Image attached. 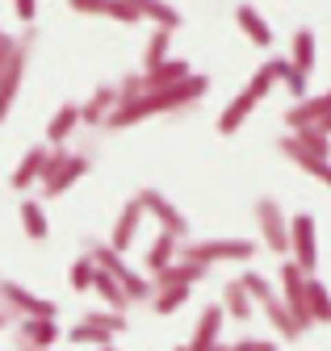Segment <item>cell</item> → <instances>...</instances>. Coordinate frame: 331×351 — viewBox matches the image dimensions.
Returning <instances> with one entry per match:
<instances>
[{
  "instance_id": "2e32d148",
  "label": "cell",
  "mask_w": 331,
  "mask_h": 351,
  "mask_svg": "<svg viewBox=\"0 0 331 351\" xmlns=\"http://www.w3.org/2000/svg\"><path fill=\"white\" fill-rule=\"evenodd\" d=\"M327 113H331V88H327V93H319V97L294 101V105L285 109V125H289V134H294V130H310V125H319Z\"/></svg>"
},
{
  "instance_id": "4fadbf2b",
  "label": "cell",
  "mask_w": 331,
  "mask_h": 351,
  "mask_svg": "<svg viewBox=\"0 0 331 351\" xmlns=\"http://www.w3.org/2000/svg\"><path fill=\"white\" fill-rule=\"evenodd\" d=\"M281 155L289 163H302V159H331V138L319 134V130H294V134L281 138Z\"/></svg>"
},
{
  "instance_id": "ab89813d",
  "label": "cell",
  "mask_w": 331,
  "mask_h": 351,
  "mask_svg": "<svg viewBox=\"0 0 331 351\" xmlns=\"http://www.w3.org/2000/svg\"><path fill=\"white\" fill-rule=\"evenodd\" d=\"M13 9H17V17H21L25 25H34V17H38V0H13Z\"/></svg>"
},
{
  "instance_id": "8fae6325",
  "label": "cell",
  "mask_w": 331,
  "mask_h": 351,
  "mask_svg": "<svg viewBox=\"0 0 331 351\" xmlns=\"http://www.w3.org/2000/svg\"><path fill=\"white\" fill-rule=\"evenodd\" d=\"M281 301H285V310H289V318L298 322V330L306 335L315 322H310V310H306V272L298 268L294 259H285L281 263V293H277Z\"/></svg>"
},
{
  "instance_id": "277c9868",
  "label": "cell",
  "mask_w": 331,
  "mask_h": 351,
  "mask_svg": "<svg viewBox=\"0 0 331 351\" xmlns=\"http://www.w3.org/2000/svg\"><path fill=\"white\" fill-rule=\"evenodd\" d=\"M84 255L97 263V268L101 272H109L117 285H122V293H126L130 297V305H139V301H151V280L147 276H139V272H130V263H126V255H117L109 243H97V239H89L84 243Z\"/></svg>"
},
{
  "instance_id": "5bb4252c",
  "label": "cell",
  "mask_w": 331,
  "mask_h": 351,
  "mask_svg": "<svg viewBox=\"0 0 331 351\" xmlns=\"http://www.w3.org/2000/svg\"><path fill=\"white\" fill-rule=\"evenodd\" d=\"M63 339L55 318H21L17 322V351H51Z\"/></svg>"
},
{
  "instance_id": "484cf974",
  "label": "cell",
  "mask_w": 331,
  "mask_h": 351,
  "mask_svg": "<svg viewBox=\"0 0 331 351\" xmlns=\"http://www.w3.org/2000/svg\"><path fill=\"white\" fill-rule=\"evenodd\" d=\"M126 5H135L143 21H155L159 29H172V34H176V29H181V21H185V17H181V9H172L168 0H126Z\"/></svg>"
},
{
  "instance_id": "7bdbcfd3",
  "label": "cell",
  "mask_w": 331,
  "mask_h": 351,
  "mask_svg": "<svg viewBox=\"0 0 331 351\" xmlns=\"http://www.w3.org/2000/svg\"><path fill=\"white\" fill-rule=\"evenodd\" d=\"M9 318H13V314L5 310V305H0V330H5V326H9Z\"/></svg>"
},
{
  "instance_id": "7dc6e473",
  "label": "cell",
  "mask_w": 331,
  "mask_h": 351,
  "mask_svg": "<svg viewBox=\"0 0 331 351\" xmlns=\"http://www.w3.org/2000/svg\"><path fill=\"white\" fill-rule=\"evenodd\" d=\"M172 351H189V347H172Z\"/></svg>"
},
{
  "instance_id": "9c48e42d",
  "label": "cell",
  "mask_w": 331,
  "mask_h": 351,
  "mask_svg": "<svg viewBox=\"0 0 331 351\" xmlns=\"http://www.w3.org/2000/svg\"><path fill=\"white\" fill-rule=\"evenodd\" d=\"M252 213H256V226H260V243L273 255H289V217L281 213V205L273 197H256Z\"/></svg>"
},
{
  "instance_id": "e0dca14e",
  "label": "cell",
  "mask_w": 331,
  "mask_h": 351,
  "mask_svg": "<svg viewBox=\"0 0 331 351\" xmlns=\"http://www.w3.org/2000/svg\"><path fill=\"white\" fill-rule=\"evenodd\" d=\"M222 326H227L222 305H205V310H201V318H197V326H193V339H189L185 347H189V351H210V347H218V339H222Z\"/></svg>"
},
{
  "instance_id": "ee69618b",
  "label": "cell",
  "mask_w": 331,
  "mask_h": 351,
  "mask_svg": "<svg viewBox=\"0 0 331 351\" xmlns=\"http://www.w3.org/2000/svg\"><path fill=\"white\" fill-rule=\"evenodd\" d=\"M256 351H281V347H277V343H269V339H260V347H256Z\"/></svg>"
},
{
  "instance_id": "d6986e66",
  "label": "cell",
  "mask_w": 331,
  "mask_h": 351,
  "mask_svg": "<svg viewBox=\"0 0 331 351\" xmlns=\"http://www.w3.org/2000/svg\"><path fill=\"white\" fill-rule=\"evenodd\" d=\"M71 9L76 13H84V17H113L122 25H135L143 21L135 5H126V0H71Z\"/></svg>"
},
{
  "instance_id": "9a60e30c",
  "label": "cell",
  "mask_w": 331,
  "mask_h": 351,
  "mask_svg": "<svg viewBox=\"0 0 331 351\" xmlns=\"http://www.w3.org/2000/svg\"><path fill=\"white\" fill-rule=\"evenodd\" d=\"M143 217H147V209H143L139 197H130L126 205H122L117 222H113V230H109V247H113L117 255H126V251L135 247V234H139V226H143Z\"/></svg>"
},
{
  "instance_id": "cb8c5ba5",
  "label": "cell",
  "mask_w": 331,
  "mask_h": 351,
  "mask_svg": "<svg viewBox=\"0 0 331 351\" xmlns=\"http://www.w3.org/2000/svg\"><path fill=\"white\" fill-rule=\"evenodd\" d=\"M143 75V93H155V88H172V84H181L185 75H193V67L185 63V59H163L159 67H151V71H139Z\"/></svg>"
},
{
  "instance_id": "5b68a950",
  "label": "cell",
  "mask_w": 331,
  "mask_h": 351,
  "mask_svg": "<svg viewBox=\"0 0 331 351\" xmlns=\"http://www.w3.org/2000/svg\"><path fill=\"white\" fill-rule=\"evenodd\" d=\"M89 171H93V159L89 155H67L63 147H51V163L43 171V197L47 201L63 197L67 189H76L80 180H84Z\"/></svg>"
},
{
  "instance_id": "bcb514c9",
  "label": "cell",
  "mask_w": 331,
  "mask_h": 351,
  "mask_svg": "<svg viewBox=\"0 0 331 351\" xmlns=\"http://www.w3.org/2000/svg\"><path fill=\"white\" fill-rule=\"evenodd\" d=\"M210 351H227V347H222V343H218V347H210Z\"/></svg>"
},
{
  "instance_id": "3957f363",
  "label": "cell",
  "mask_w": 331,
  "mask_h": 351,
  "mask_svg": "<svg viewBox=\"0 0 331 351\" xmlns=\"http://www.w3.org/2000/svg\"><path fill=\"white\" fill-rule=\"evenodd\" d=\"M256 251H260L256 239H185L176 247L181 259L205 263V268H214V263H247Z\"/></svg>"
},
{
  "instance_id": "30bf717a",
  "label": "cell",
  "mask_w": 331,
  "mask_h": 351,
  "mask_svg": "<svg viewBox=\"0 0 331 351\" xmlns=\"http://www.w3.org/2000/svg\"><path fill=\"white\" fill-rule=\"evenodd\" d=\"M0 305H5L13 318H59V305L55 301L30 293L17 280H0Z\"/></svg>"
},
{
  "instance_id": "83f0119b",
  "label": "cell",
  "mask_w": 331,
  "mask_h": 351,
  "mask_svg": "<svg viewBox=\"0 0 331 351\" xmlns=\"http://www.w3.org/2000/svg\"><path fill=\"white\" fill-rule=\"evenodd\" d=\"M315 29H294V42H289V67H298L302 75H310L315 71Z\"/></svg>"
},
{
  "instance_id": "603a6c76",
  "label": "cell",
  "mask_w": 331,
  "mask_h": 351,
  "mask_svg": "<svg viewBox=\"0 0 331 351\" xmlns=\"http://www.w3.org/2000/svg\"><path fill=\"white\" fill-rule=\"evenodd\" d=\"M256 305H260V310L269 314V326H273V330H277V335H281L285 343H298V339H302V330H298V322H294V318H289V310H285V301L277 297V289H273L269 297H260Z\"/></svg>"
},
{
  "instance_id": "6da1fadb",
  "label": "cell",
  "mask_w": 331,
  "mask_h": 351,
  "mask_svg": "<svg viewBox=\"0 0 331 351\" xmlns=\"http://www.w3.org/2000/svg\"><path fill=\"white\" fill-rule=\"evenodd\" d=\"M205 93H210V75H185L181 84H172V88H155V93H143V97H135V101H126V105H117L113 113H109V121H105V130H130V125H139V121H147V117H159V113H185V109H193Z\"/></svg>"
},
{
  "instance_id": "836d02e7",
  "label": "cell",
  "mask_w": 331,
  "mask_h": 351,
  "mask_svg": "<svg viewBox=\"0 0 331 351\" xmlns=\"http://www.w3.org/2000/svg\"><path fill=\"white\" fill-rule=\"evenodd\" d=\"M176 247H181V243H176L172 234H163V230L155 234V243H151V251H147V268H151V276L163 272V268L176 259Z\"/></svg>"
},
{
  "instance_id": "8992f818",
  "label": "cell",
  "mask_w": 331,
  "mask_h": 351,
  "mask_svg": "<svg viewBox=\"0 0 331 351\" xmlns=\"http://www.w3.org/2000/svg\"><path fill=\"white\" fill-rule=\"evenodd\" d=\"M34 25H25V34L13 42V55H9V63H5V71H0V121L9 117V109H13V101H17V93H21V80H25V67H30V51H34Z\"/></svg>"
},
{
  "instance_id": "f6af8a7d",
  "label": "cell",
  "mask_w": 331,
  "mask_h": 351,
  "mask_svg": "<svg viewBox=\"0 0 331 351\" xmlns=\"http://www.w3.org/2000/svg\"><path fill=\"white\" fill-rule=\"evenodd\" d=\"M97 351H117V347H113V343H105V347H97Z\"/></svg>"
},
{
  "instance_id": "8d00e7d4",
  "label": "cell",
  "mask_w": 331,
  "mask_h": 351,
  "mask_svg": "<svg viewBox=\"0 0 331 351\" xmlns=\"http://www.w3.org/2000/svg\"><path fill=\"white\" fill-rule=\"evenodd\" d=\"M239 285L247 289V297H252V301H260V297H269V293H273L269 276H260V272H243V276H239Z\"/></svg>"
},
{
  "instance_id": "d590c367",
  "label": "cell",
  "mask_w": 331,
  "mask_h": 351,
  "mask_svg": "<svg viewBox=\"0 0 331 351\" xmlns=\"http://www.w3.org/2000/svg\"><path fill=\"white\" fill-rule=\"evenodd\" d=\"M281 84L289 88V97H294V101L310 97V75H302L298 67H289V59H285V67H281Z\"/></svg>"
},
{
  "instance_id": "d4e9b609",
  "label": "cell",
  "mask_w": 331,
  "mask_h": 351,
  "mask_svg": "<svg viewBox=\"0 0 331 351\" xmlns=\"http://www.w3.org/2000/svg\"><path fill=\"white\" fill-rule=\"evenodd\" d=\"M222 314L227 318H235V322H252V314H256V301L247 297V289L239 285V280H227L222 285Z\"/></svg>"
},
{
  "instance_id": "f35d334b",
  "label": "cell",
  "mask_w": 331,
  "mask_h": 351,
  "mask_svg": "<svg viewBox=\"0 0 331 351\" xmlns=\"http://www.w3.org/2000/svg\"><path fill=\"white\" fill-rule=\"evenodd\" d=\"M294 167H302L306 176H315V180H323V184L331 189V159H302V163H294Z\"/></svg>"
},
{
  "instance_id": "74e56055",
  "label": "cell",
  "mask_w": 331,
  "mask_h": 351,
  "mask_svg": "<svg viewBox=\"0 0 331 351\" xmlns=\"http://www.w3.org/2000/svg\"><path fill=\"white\" fill-rule=\"evenodd\" d=\"M135 97H143V75H139V71H130L126 80L117 84V105H126V101H135Z\"/></svg>"
},
{
  "instance_id": "ba28073f",
  "label": "cell",
  "mask_w": 331,
  "mask_h": 351,
  "mask_svg": "<svg viewBox=\"0 0 331 351\" xmlns=\"http://www.w3.org/2000/svg\"><path fill=\"white\" fill-rule=\"evenodd\" d=\"M122 330H126V318L122 314H113V310H93V314H84L71 330H67V339L71 343H84V347H105V343H113Z\"/></svg>"
},
{
  "instance_id": "ac0fdd59",
  "label": "cell",
  "mask_w": 331,
  "mask_h": 351,
  "mask_svg": "<svg viewBox=\"0 0 331 351\" xmlns=\"http://www.w3.org/2000/svg\"><path fill=\"white\" fill-rule=\"evenodd\" d=\"M47 163H51V147H30V151L21 155V163L13 167V189H17V193H30L34 184H43Z\"/></svg>"
},
{
  "instance_id": "e575fe53",
  "label": "cell",
  "mask_w": 331,
  "mask_h": 351,
  "mask_svg": "<svg viewBox=\"0 0 331 351\" xmlns=\"http://www.w3.org/2000/svg\"><path fill=\"white\" fill-rule=\"evenodd\" d=\"M67 280H71V289H76V293H89V289H93V280H97V263H93L89 255H80V259L71 263V276H67Z\"/></svg>"
},
{
  "instance_id": "4316f807",
  "label": "cell",
  "mask_w": 331,
  "mask_h": 351,
  "mask_svg": "<svg viewBox=\"0 0 331 351\" xmlns=\"http://www.w3.org/2000/svg\"><path fill=\"white\" fill-rule=\"evenodd\" d=\"M76 125H80V105H76V101L59 105V113H55L51 125H47V143H51V147H63V143L76 134Z\"/></svg>"
},
{
  "instance_id": "52a82bcc",
  "label": "cell",
  "mask_w": 331,
  "mask_h": 351,
  "mask_svg": "<svg viewBox=\"0 0 331 351\" xmlns=\"http://www.w3.org/2000/svg\"><path fill=\"white\" fill-rule=\"evenodd\" d=\"M289 259H294L306 276H315V268H319V226H315L310 213L289 217Z\"/></svg>"
},
{
  "instance_id": "ffe728a7",
  "label": "cell",
  "mask_w": 331,
  "mask_h": 351,
  "mask_svg": "<svg viewBox=\"0 0 331 351\" xmlns=\"http://www.w3.org/2000/svg\"><path fill=\"white\" fill-rule=\"evenodd\" d=\"M205 272H210V268H205V263H193V259H172L168 263V268H163V272H155V280H151V289H172V285H201L205 280Z\"/></svg>"
},
{
  "instance_id": "7402d4cb",
  "label": "cell",
  "mask_w": 331,
  "mask_h": 351,
  "mask_svg": "<svg viewBox=\"0 0 331 351\" xmlns=\"http://www.w3.org/2000/svg\"><path fill=\"white\" fill-rule=\"evenodd\" d=\"M235 25L243 29V38L252 42V47H273V25H269V17H260L256 5H239L235 9Z\"/></svg>"
},
{
  "instance_id": "d6a6232c",
  "label": "cell",
  "mask_w": 331,
  "mask_h": 351,
  "mask_svg": "<svg viewBox=\"0 0 331 351\" xmlns=\"http://www.w3.org/2000/svg\"><path fill=\"white\" fill-rule=\"evenodd\" d=\"M168 51H172V29H151V38H147V51H143V71H151V67H159L163 59H168Z\"/></svg>"
},
{
  "instance_id": "f1b7e54d",
  "label": "cell",
  "mask_w": 331,
  "mask_h": 351,
  "mask_svg": "<svg viewBox=\"0 0 331 351\" xmlns=\"http://www.w3.org/2000/svg\"><path fill=\"white\" fill-rule=\"evenodd\" d=\"M21 230H25V239H34V243H43V239L51 234V222H47L43 201L21 197Z\"/></svg>"
},
{
  "instance_id": "4dcf8cb0",
  "label": "cell",
  "mask_w": 331,
  "mask_h": 351,
  "mask_svg": "<svg viewBox=\"0 0 331 351\" xmlns=\"http://www.w3.org/2000/svg\"><path fill=\"white\" fill-rule=\"evenodd\" d=\"M189 297H193V285H172V289H155V293H151V305H155L159 318H168V314L181 310Z\"/></svg>"
},
{
  "instance_id": "f546056e",
  "label": "cell",
  "mask_w": 331,
  "mask_h": 351,
  "mask_svg": "<svg viewBox=\"0 0 331 351\" xmlns=\"http://www.w3.org/2000/svg\"><path fill=\"white\" fill-rule=\"evenodd\" d=\"M306 310H310V322L331 326V293L319 276H306Z\"/></svg>"
},
{
  "instance_id": "b9f144b4",
  "label": "cell",
  "mask_w": 331,
  "mask_h": 351,
  "mask_svg": "<svg viewBox=\"0 0 331 351\" xmlns=\"http://www.w3.org/2000/svg\"><path fill=\"white\" fill-rule=\"evenodd\" d=\"M310 130H319V134H327V138H331V113H327V117H323L319 125H310Z\"/></svg>"
},
{
  "instance_id": "60d3db41",
  "label": "cell",
  "mask_w": 331,
  "mask_h": 351,
  "mask_svg": "<svg viewBox=\"0 0 331 351\" xmlns=\"http://www.w3.org/2000/svg\"><path fill=\"white\" fill-rule=\"evenodd\" d=\"M260 347V339H239L235 347H227V351H256Z\"/></svg>"
},
{
  "instance_id": "44dd1931",
  "label": "cell",
  "mask_w": 331,
  "mask_h": 351,
  "mask_svg": "<svg viewBox=\"0 0 331 351\" xmlns=\"http://www.w3.org/2000/svg\"><path fill=\"white\" fill-rule=\"evenodd\" d=\"M113 109H117V84H101L97 93L80 105V125H105Z\"/></svg>"
},
{
  "instance_id": "1f68e13d",
  "label": "cell",
  "mask_w": 331,
  "mask_h": 351,
  "mask_svg": "<svg viewBox=\"0 0 331 351\" xmlns=\"http://www.w3.org/2000/svg\"><path fill=\"white\" fill-rule=\"evenodd\" d=\"M93 289L101 293V301L109 305L113 314H126V310H130V297L122 293V285H117V280H113L109 272H101V268H97V280H93Z\"/></svg>"
},
{
  "instance_id": "7a4b0ae2",
  "label": "cell",
  "mask_w": 331,
  "mask_h": 351,
  "mask_svg": "<svg viewBox=\"0 0 331 351\" xmlns=\"http://www.w3.org/2000/svg\"><path fill=\"white\" fill-rule=\"evenodd\" d=\"M281 67H285V59H269V63H260V67H256V75L247 80L235 97H231V105L218 113V134H222V138H231L235 130H239L247 117L260 109V101L273 93L277 84H281Z\"/></svg>"
},
{
  "instance_id": "7c38bea8",
  "label": "cell",
  "mask_w": 331,
  "mask_h": 351,
  "mask_svg": "<svg viewBox=\"0 0 331 351\" xmlns=\"http://www.w3.org/2000/svg\"><path fill=\"white\" fill-rule=\"evenodd\" d=\"M135 197L143 201V209L159 222V230H163V234H172L176 243H185V239H189V230H193V226H189V217H185L168 197H163L159 189H143V193H135Z\"/></svg>"
}]
</instances>
